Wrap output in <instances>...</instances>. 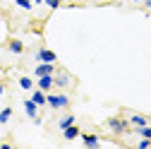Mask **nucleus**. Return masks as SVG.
Instances as JSON below:
<instances>
[{
	"mask_svg": "<svg viewBox=\"0 0 151 149\" xmlns=\"http://www.w3.org/2000/svg\"><path fill=\"white\" fill-rule=\"evenodd\" d=\"M10 118H12V108H10V106H5L3 111H0V123H3V125H5V123H7Z\"/></svg>",
	"mask_w": 151,
	"mask_h": 149,
	"instance_id": "2eb2a0df",
	"label": "nucleus"
},
{
	"mask_svg": "<svg viewBox=\"0 0 151 149\" xmlns=\"http://www.w3.org/2000/svg\"><path fill=\"white\" fill-rule=\"evenodd\" d=\"M17 7H22V10H31L34 7V0H14Z\"/></svg>",
	"mask_w": 151,
	"mask_h": 149,
	"instance_id": "f3484780",
	"label": "nucleus"
},
{
	"mask_svg": "<svg viewBox=\"0 0 151 149\" xmlns=\"http://www.w3.org/2000/svg\"><path fill=\"white\" fill-rule=\"evenodd\" d=\"M7 48H10V53H14V55H19V53H24V43H22L19 39H10Z\"/></svg>",
	"mask_w": 151,
	"mask_h": 149,
	"instance_id": "9d476101",
	"label": "nucleus"
},
{
	"mask_svg": "<svg viewBox=\"0 0 151 149\" xmlns=\"http://www.w3.org/2000/svg\"><path fill=\"white\" fill-rule=\"evenodd\" d=\"M48 106H50L53 111L70 108V96H67V94H48Z\"/></svg>",
	"mask_w": 151,
	"mask_h": 149,
	"instance_id": "f03ea898",
	"label": "nucleus"
},
{
	"mask_svg": "<svg viewBox=\"0 0 151 149\" xmlns=\"http://www.w3.org/2000/svg\"><path fill=\"white\" fill-rule=\"evenodd\" d=\"M132 132H137L139 137H149V140H151V125H142V127H134Z\"/></svg>",
	"mask_w": 151,
	"mask_h": 149,
	"instance_id": "4468645a",
	"label": "nucleus"
},
{
	"mask_svg": "<svg viewBox=\"0 0 151 149\" xmlns=\"http://www.w3.org/2000/svg\"><path fill=\"white\" fill-rule=\"evenodd\" d=\"M149 147H151V140L149 137H142L139 140V149H149Z\"/></svg>",
	"mask_w": 151,
	"mask_h": 149,
	"instance_id": "6ab92c4d",
	"label": "nucleus"
},
{
	"mask_svg": "<svg viewBox=\"0 0 151 149\" xmlns=\"http://www.w3.org/2000/svg\"><path fill=\"white\" fill-rule=\"evenodd\" d=\"M82 142H84V147H91V149L101 147V140L96 135H82Z\"/></svg>",
	"mask_w": 151,
	"mask_h": 149,
	"instance_id": "9b49d317",
	"label": "nucleus"
},
{
	"mask_svg": "<svg viewBox=\"0 0 151 149\" xmlns=\"http://www.w3.org/2000/svg\"><path fill=\"white\" fill-rule=\"evenodd\" d=\"M36 87H39V89H43V91H50V89L55 87V74H43V77H39Z\"/></svg>",
	"mask_w": 151,
	"mask_h": 149,
	"instance_id": "39448f33",
	"label": "nucleus"
},
{
	"mask_svg": "<svg viewBox=\"0 0 151 149\" xmlns=\"http://www.w3.org/2000/svg\"><path fill=\"white\" fill-rule=\"evenodd\" d=\"M31 99L39 103V106H48V94L43 89H36V91H31Z\"/></svg>",
	"mask_w": 151,
	"mask_h": 149,
	"instance_id": "1a4fd4ad",
	"label": "nucleus"
},
{
	"mask_svg": "<svg viewBox=\"0 0 151 149\" xmlns=\"http://www.w3.org/2000/svg\"><path fill=\"white\" fill-rule=\"evenodd\" d=\"M72 74L70 72H65V70H58L55 72V87L58 89H67V87H72Z\"/></svg>",
	"mask_w": 151,
	"mask_h": 149,
	"instance_id": "7ed1b4c3",
	"label": "nucleus"
},
{
	"mask_svg": "<svg viewBox=\"0 0 151 149\" xmlns=\"http://www.w3.org/2000/svg\"><path fill=\"white\" fill-rule=\"evenodd\" d=\"M39 108H41V106L36 103L34 99H27V101H24V113H27V116H29L31 120H34L36 116H39Z\"/></svg>",
	"mask_w": 151,
	"mask_h": 149,
	"instance_id": "0eeeda50",
	"label": "nucleus"
},
{
	"mask_svg": "<svg viewBox=\"0 0 151 149\" xmlns=\"http://www.w3.org/2000/svg\"><path fill=\"white\" fill-rule=\"evenodd\" d=\"M58 72V67H55V63H39L34 67V74L36 77H43V74H55Z\"/></svg>",
	"mask_w": 151,
	"mask_h": 149,
	"instance_id": "20e7f679",
	"label": "nucleus"
},
{
	"mask_svg": "<svg viewBox=\"0 0 151 149\" xmlns=\"http://www.w3.org/2000/svg\"><path fill=\"white\" fill-rule=\"evenodd\" d=\"M36 60H39V63H55V60H58V55H55L50 48H41L39 53H36Z\"/></svg>",
	"mask_w": 151,
	"mask_h": 149,
	"instance_id": "423d86ee",
	"label": "nucleus"
},
{
	"mask_svg": "<svg viewBox=\"0 0 151 149\" xmlns=\"http://www.w3.org/2000/svg\"><path fill=\"white\" fill-rule=\"evenodd\" d=\"M43 3H46L50 10H58V7H60V0H43Z\"/></svg>",
	"mask_w": 151,
	"mask_h": 149,
	"instance_id": "a211bd4d",
	"label": "nucleus"
},
{
	"mask_svg": "<svg viewBox=\"0 0 151 149\" xmlns=\"http://www.w3.org/2000/svg\"><path fill=\"white\" fill-rule=\"evenodd\" d=\"M3 94H5V84L0 82V96H3Z\"/></svg>",
	"mask_w": 151,
	"mask_h": 149,
	"instance_id": "aec40b11",
	"label": "nucleus"
},
{
	"mask_svg": "<svg viewBox=\"0 0 151 149\" xmlns=\"http://www.w3.org/2000/svg\"><path fill=\"white\" fill-rule=\"evenodd\" d=\"M79 135H82V130H79L77 125H74V123H72L70 127H65V130H63V137H65L67 142H70V140H77Z\"/></svg>",
	"mask_w": 151,
	"mask_h": 149,
	"instance_id": "6e6552de",
	"label": "nucleus"
},
{
	"mask_svg": "<svg viewBox=\"0 0 151 149\" xmlns=\"http://www.w3.org/2000/svg\"><path fill=\"white\" fill-rule=\"evenodd\" d=\"M144 5H149V7H151V0H146V3H144Z\"/></svg>",
	"mask_w": 151,
	"mask_h": 149,
	"instance_id": "4be33fe9",
	"label": "nucleus"
},
{
	"mask_svg": "<svg viewBox=\"0 0 151 149\" xmlns=\"http://www.w3.org/2000/svg\"><path fill=\"white\" fill-rule=\"evenodd\" d=\"M149 17H151V14H149Z\"/></svg>",
	"mask_w": 151,
	"mask_h": 149,
	"instance_id": "b1692460",
	"label": "nucleus"
},
{
	"mask_svg": "<svg viewBox=\"0 0 151 149\" xmlns=\"http://www.w3.org/2000/svg\"><path fill=\"white\" fill-rule=\"evenodd\" d=\"M39 3H43V0H34V5H39Z\"/></svg>",
	"mask_w": 151,
	"mask_h": 149,
	"instance_id": "412c9836",
	"label": "nucleus"
},
{
	"mask_svg": "<svg viewBox=\"0 0 151 149\" xmlns=\"http://www.w3.org/2000/svg\"><path fill=\"white\" fill-rule=\"evenodd\" d=\"M134 3H146V0H134Z\"/></svg>",
	"mask_w": 151,
	"mask_h": 149,
	"instance_id": "5701e85b",
	"label": "nucleus"
},
{
	"mask_svg": "<svg viewBox=\"0 0 151 149\" xmlns=\"http://www.w3.org/2000/svg\"><path fill=\"white\" fill-rule=\"evenodd\" d=\"M72 123H74V116H72V113H67V116H63V118L58 120V127H60V130H65V127H70Z\"/></svg>",
	"mask_w": 151,
	"mask_h": 149,
	"instance_id": "ddd939ff",
	"label": "nucleus"
},
{
	"mask_svg": "<svg viewBox=\"0 0 151 149\" xmlns=\"http://www.w3.org/2000/svg\"><path fill=\"white\" fill-rule=\"evenodd\" d=\"M129 125H134V127L149 125V118H146V116H142V113H134V116H129Z\"/></svg>",
	"mask_w": 151,
	"mask_h": 149,
	"instance_id": "f8f14e48",
	"label": "nucleus"
},
{
	"mask_svg": "<svg viewBox=\"0 0 151 149\" xmlns=\"http://www.w3.org/2000/svg\"><path fill=\"white\" fill-rule=\"evenodd\" d=\"M108 130H110L113 135L132 132V130H129V118H122V116H113V118H108Z\"/></svg>",
	"mask_w": 151,
	"mask_h": 149,
	"instance_id": "f257e3e1",
	"label": "nucleus"
},
{
	"mask_svg": "<svg viewBox=\"0 0 151 149\" xmlns=\"http://www.w3.org/2000/svg\"><path fill=\"white\" fill-rule=\"evenodd\" d=\"M19 87L27 89V91H31V89H34V80H31V77H19Z\"/></svg>",
	"mask_w": 151,
	"mask_h": 149,
	"instance_id": "dca6fc26",
	"label": "nucleus"
}]
</instances>
